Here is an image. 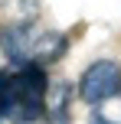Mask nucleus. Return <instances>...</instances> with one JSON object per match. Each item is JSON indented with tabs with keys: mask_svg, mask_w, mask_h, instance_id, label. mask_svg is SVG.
<instances>
[{
	"mask_svg": "<svg viewBox=\"0 0 121 124\" xmlns=\"http://www.w3.org/2000/svg\"><path fill=\"white\" fill-rule=\"evenodd\" d=\"M49 75L39 65L0 69V124H36L43 121Z\"/></svg>",
	"mask_w": 121,
	"mask_h": 124,
	"instance_id": "2",
	"label": "nucleus"
},
{
	"mask_svg": "<svg viewBox=\"0 0 121 124\" xmlns=\"http://www.w3.org/2000/svg\"><path fill=\"white\" fill-rule=\"evenodd\" d=\"M72 101H75V88L65 78L49 82V88H46V105H43V121L46 124H69L72 121Z\"/></svg>",
	"mask_w": 121,
	"mask_h": 124,
	"instance_id": "4",
	"label": "nucleus"
},
{
	"mask_svg": "<svg viewBox=\"0 0 121 124\" xmlns=\"http://www.w3.org/2000/svg\"><path fill=\"white\" fill-rule=\"evenodd\" d=\"M69 49V36L56 30H43L36 20H10L0 26V52H3L7 65H52L59 62Z\"/></svg>",
	"mask_w": 121,
	"mask_h": 124,
	"instance_id": "1",
	"label": "nucleus"
},
{
	"mask_svg": "<svg viewBox=\"0 0 121 124\" xmlns=\"http://www.w3.org/2000/svg\"><path fill=\"white\" fill-rule=\"evenodd\" d=\"M75 95L85 105H102V101L121 95V62L118 59H95L82 75H79Z\"/></svg>",
	"mask_w": 121,
	"mask_h": 124,
	"instance_id": "3",
	"label": "nucleus"
},
{
	"mask_svg": "<svg viewBox=\"0 0 121 124\" xmlns=\"http://www.w3.org/2000/svg\"><path fill=\"white\" fill-rule=\"evenodd\" d=\"M89 124H121V95L102 101V105H92Z\"/></svg>",
	"mask_w": 121,
	"mask_h": 124,
	"instance_id": "5",
	"label": "nucleus"
}]
</instances>
